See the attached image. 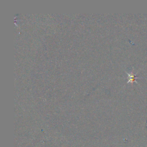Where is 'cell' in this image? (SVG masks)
I'll list each match as a JSON object with an SVG mask.
<instances>
[{"mask_svg":"<svg viewBox=\"0 0 147 147\" xmlns=\"http://www.w3.org/2000/svg\"><path fill=\"white\" fill-rule=\"evenodd\" d=\"M128 75H129V80L128 81V82H134L136 81V79L138 78H137L134 75H133L132 74H127Z\"/></svg>","mask_w":147,"mask_h":147,"instance_id":"obj_1","label":"cell"}]
</instances>
